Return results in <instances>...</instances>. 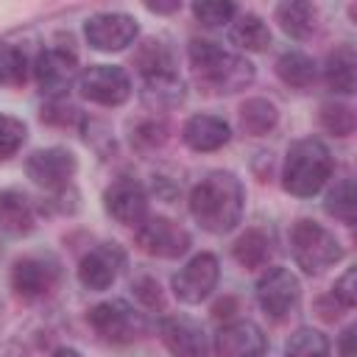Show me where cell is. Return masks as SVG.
Here are the masks:
<instances>
[{
	"mask_svg": "<svg viewBox=\"0 0 357 357\" xmlns=\"http://www.w3.org/2000/svg\"><path fill=\"white\" fill-rule=\"evenodd\" d=\"M276 75H279L287 86H293V89H310V86L315 84L318 70H315V61H312L310 56H304V53H298V50H290V53H282V56H279V61H276Z\"/></svg>",
	"mask_w": 357,
	"mask_h": 357,
	"instance_id": "25",
	"label": "cell"
},
{
	"mask_svg": "<svg viewBox=\"0 0 357 357\" xmlns=\"http://www.w3.org/2000/svg\"><path fill=\"white\" fill-rule=\"evenodd\" d=\"M229 36H231V42H234L237 47L254 50V53H259V50H265V47L271 45V31H268V25L262 22V17H257V14H251V11L240 14V17L231 22Z\"/></svg>",
	"mask_w": 357,
	"mask_h": 357,
	"instance_id": "24",
	"label": "cell"
},
{
	"mask_svg": "<svg viewBox=\"0 0 357 357\" xmlns=\"http://www.w3.org/2000/svg\"><path fill=\"white\" fill-rule=\"evenodd\" d=\"M126 268V251L117 243H100L78 262V282L86 290H106Z\"/></svg>",
	"mask_w": 357,
	"mask_h": 357,
	"instance_id": "14",
	"label": "cell"
},
{
	"mask_svg": "<svg viewBox=\"0 0 357 357\" xmlns=\"http://www.w3.org/2000/svg\"><path fill=\"white\" fill-rule=\"evenodd\" d=\"M354 279H357V271L349 268L332 287V298L340 304V307H354L357 304V287H354Z\"/></svg>",
	"mask_w": 357,
	"mask_h": 357,
	"instance_id": "34",
	"label": "cell"
},
{
	"mask_svg": "<svg viewBox=\"0 0 357 357\" xmlns=\"http://www.w3.org/2000/svg\"><path fill=\"white\" fill-rule=\"evenodd\" d=\"M245 212L243 181L229 170H212L190 192V215L195 223L212 234L231 231Z\"/></svg>",
	"mask_w": 357,
	"mask_h": 357,
	"instance_id": "1",
	"label": "cell"
},
{
	"mask_svg": "<svg viewBox=\"0 0 357 357\" xmlns=\"http://www.w3.org/2000/svg\"><path fill=\"white\" fill-rule=\"evenodd\" d=\"M33 75H36L42 95L61 98L78 78V61L64 47H47L33 59Z\"/></svg>",
	"mask_w": 357,
	"mask_h": 357,
	"instance_id": "10",
	"label": "cell"
},
{
	"mask_svg": "<svg viewBox=\"0 0 357 357\" xmlns=\"http://www.w3.org/2000/svg\"><path fill=\"white\" fill-rule=\"evenodd\" d=\"M332 153L329 148L315 139V137H307V139H298L287 148V159H284V170H282V184L290 195H298V198H310L315 195L332 176Z\"/></svg>",
	"mask_w": 357,
	"mask_h": 357,
	"instance_id": "3",
	"label": "cell"
},
{
	"mask_svg": "<svg viewBox=\"0 0 357 357\" xmlns=\"http://www.w3.org/2000/svg\"><path fill=\"white\" fill-rule=\"evenodd\" d=\"M279 120V112L271 100L265 98H248L243 106H240V126L245 134L251 137H259V134H268Z\"/></svg>",
	"mask_w": 357,
	"mask_h": 357,
	"instance_id": "27",
	"label": "cell"
},
{
	"mask_svg": "<svg viewBox=\"0 0 357 357\" xmlns=\"http://www.w3.org/2000/svg\"><path fill=\"white\" fill-rule=\"evenodd\" d=\"M145 8L153 11V14H173V11L181 8V3L178 0H170V3H145Z\"/></svg>",
	"mask_w": 357,
	"mask_h": 357,
	"instance_id": "39",
	"label": "cell"
},
{
	"mask_svg": "<svg viewBox=\"0 0 357 357\" xmlns=\"http://www.w3.org/2000/svg\"><path fill=\"white\" fill-rule=\"evenodd\" d=\"M321 126L335 137H349L354 131V112L346 103H324L321 106Z\"/></svg>",
	"mask_w": 357,
	"mask_h": 357,
	"instance_id": "31",
	"label": "cell"
},
{
	"mask_svg": "<svg viewBox=\"0 0 357 357\" xmlns=\"http://www.w3.org/2000/svg\"><path fill=\"white\" fill-rule=\"evenodd\" d=\"M137 245L151 257L176 259L190 248V234L170 218H145L137 226Z\"/></svg>",
	"mask_w": 357,
	"mask_h": 357,
	"instance_id": "9",
	"label": "cell"
},
{
	"mask_svg": "<svg viewBox=\"0 0 357 357\" xmlns=\"http://www.w3.org/2000/svg\"><path fill=\"white\" fill-rule=\"evenodd\" d=\"M139 33V25L131 14L123 11H100L92 14L84 25V36L89 42V47L100 50V53H114L128 47Z\"/></svg>",
	"mask_w": 357,
	"mask_h": 357,
	"instance_id": "7",
	"label": "cell"
},
{
	"mask_svg": "<svg viewBox=\"0 0 357 357\" xmlns=\"http://www.w3.org/2000/svg\"><path fill=\"white\" fill-rule=\"evenodd\" d=\"M187 53L195 78L209 92H240L254 81V64L248 59L229 53L209 39H192Z\"/></svg>",
	"mask_w": 357,
	"mask_h": 357,
	"instance_id": "2",
	"label": "cell"
},
{
	"mask_svg": "<svg viewBox=\"0 0 357 357\" xmlns=\"http://www.w3.org/2000/svg\"><path fill=\"white\" fill-rule=\"evenodd\" d=\"M276 22L293 39H307L315 31V6L304 0H287L276 6Z\"/></svg>",
	"mask_w": 357,
	"mask_h": 357,
	"instance_id": "22",
	"label": "cell"
},
{
	"mask_svg": "<svg viewBox=\"0 0 357 357\" xmlns=\"http://www.w3.org/2000/svg\"><path fill=\"white\" fill-rule=\"evenodd\" d=\"M290 248H293V259L304 273H324L326 268H332L335 262H340L343 257V245L337 243V237L324 229L315 220H296L290 229Z\"/></svg>",
	"mask_w": 357,
	"mask_h": 357,
	"instance_id": "4",
	"label": "cell"
},
{
	"mask_svg": "<svg viewBox=\"0 0 357 357\" xmlns=\"http://www.w3.org/2000/svg\"><path fill=\"white\" fill-rule=\"evenodd\" d=\"M229 137H231L229 123L215 114H192L181 128V139L187 142V148H192L198 153L223 148L229 142Z\"/></svg>",
	"mask_w": 357,
	"mask_h": 357,
	"instance_id": "18",
	"label": "cell"
},
{
	"mask_svg": "<svg viewBox=\"0 0 357 357\" xmlns=\"http://www.w3.org/2000/svg\"><path fill=\"white\" fill-rule=\"evenodd\" d=\"M28 137V128L20 117H11V114H3L0 112V159H8L14 156L22 142Z\"/></svg>",
	"mask_w": 357,
	"mask_h": 357,
	"instance_id": "32",
	"label": "cell"
},
{
	"mask_svg": "<svg viewBox=\"0 0 357 357\" xmlns=\"http://www.w3.org/2000/svg\"><path fill=\"white\" fill-rule=\"evenodd\" d=\"M324 209H326L332 218L343 220V223H354L357 198H354V184H351V178H340V181L326 192Z\"/></svg>",
	"mask_w": 357,
	"mask_h": 357,
	"instance_id": "30",
	"label": "cell"
},
{
	"mask_svg": "<svg viewBox=\"0 0 357 357\" xmlns=\"http://www.w3.org/2000/svg\"><path fill=\"white\" fill-rule=\"evenodd\" d=\"M159 335L173 357H209L206 332L190 315H167L159 324Z\"/></svg>",
	"mask_w": 357,
	"mask_h": 357,
	"instance_id": "15",
	"label": "cell"
},
{
	"mask_svg": "<svg viewBox=\"0 0 357 357\" xmlns=\"http://www.w3.org/2000/svg\"><path fill=\"white\" fill-rule=\"evenodd\" d=\"M75 112H78V109H73V106H50V109H42V120L67 126V123H73Z\"/></svg>",
	"mask_w": 357,
	"mask_h": 357,
	"instance_id": "37",
	"label": "cell"
},
{
	"mask_svg": "<svg viewBox=\"0 0 357 357\" xmlns=\"http://www.w3.org/2000/svg\"><path fill=\"white\" fill-rule=\"evenodd\" d=\"M284 357H329V340L324 332L312 326H301L290 335L284 346Z\"/></svg>",
	"mask_w": 357,
	"mask_h": 357,
	"instance_id": "29",
	"label": "cell"
},
{
	"mask_svg": "<svg viewBox=\"0 0 357 357\" xmlns=\"http://www.w3.org/2000/svg\"><path fill=\"white\" fill-rule=\"evenodd\" d=\"M78 170V159L67 148H42L33 151L25 162V173L31 181H36L45 190H61L70 184V178Z\"/></svg>",
	"mask_w": 357,
	"mask_h": 357,
	"instance_id": "12",
	"label": "cell"
},
{
	"mask_svg": "<svg viewBox=\"0 0 357 357\" xmlns=\"http://www.w3.org/2000/svg\"><path fill=\"white\" fill-rule=\"evenodd\" d=\"M50 357H81V351L78 349H70V346H59Z\"/></svg>",
	"mask_w": 357,
	"mask_h": 357,
	"instance_id": "40",
	"label": "cell"
},
{
	"mask_svg": "<svg viewBox=\"0 0 357 357\" xmlns=\"http://www.w3.org/2000/svg\"><path fill=\"white\" fill-rule=\"evenodd\" d=\"M218 357H262L265 335L254 321H231L215 335Z\"/></svg>",
	"mask_w": 357,
	"mask_h": 357,
	"instance_id": "17",
	"label": "cell"
},
{
	"mask_svg": "<svg viewBox=\"0 0 357 357\" xmlns=\"http://www.w3.org/2000/svg\"><path fill=\"white\" fill-rule=\"evenodd\" d=\"M271 257H273V240H271L268 231H262V229H248V231L240 234L237 243H234V259H237L243 268H248V271L265 268Z\"/></svg>",
	"mask_w": 357,
	"mask_h": 357,
	"instance_id": "23",
	"label": "cell"
},
{
	"mask_svg": "<svg viewBox=\"0 0 357 357\" xmlns=\"http://www.w3.org/2000/svg\"><path fill=\"white\" fill-rule=\"evenodd\" d=\"M234 11H237V8H234V3H229V0H201V3L192 6L195 20L204 22L206 28H218V25L231 22Z\"/></svg>",
	"mask_w": 357,
	"mask_h": 357,
	"instance_id": "33",
	"label": "cell"
},
{
	"mask_svg": "<svg viewBox=\"0 0 357 357\" xmlns=\"http://www.w3.org/2000/svg\"><path fill=\"white\" fill-rule=\"evenodd\" d=\"M134 142L137 145H162L165 142V126H156V123H148V126H139L137 134H134Z\"/></svg>",
	"mask_w": 357,
	"mask_h": 357,
	"instance_id": "36",
	"label": "cell"
},
{
	"mask_svg": "<svg viewBox=\"0 0 357 357\" xmlns=\"http://www.w3.org/2000/svg\"><path fill=\"white\" fill-rule=\"evenodd\" d=\"M142 78H153V75H170L173 70V53L162 39H145L134 56Z\"/></svg>",
	"mask_w": 357,
	"mask_h": 357,
	"instance_id": "26",
	"label": "cell"
},
{
	"mask_svg": "<svg viewBox=\"0 0 357 357\" xmlns=\"http://www.w3.org/2000/svg\"><path fill=\"white\" fill-rule=\"evenodd\" d=\"M0 226L11 234H28L36 226V212L22 190H0Z\"/></svg>",
	"mask_w": 357,
	"mask_h": 357,
	"instance_id": "19",
	"label": "cell"
},
{
	"mask_svg": "<svg viewBox=\"0 0 357 357\" xmlns=\"http://www.w3.org/2000/svg\"><path fill=\"white\" fill-rule=\"evenodd\" d=\"M326 84L332 92L340 95H351L354 84H357V56L351 45H340L326 56V67H324Z\"/></svg>",
	"mask_w": 357,
	"mask_h": 357,
	"instance_id": "20",
	"label": "cell"
},
{
	"mask_svg": "<svg viewBox=\"0 0 357 357\" xmlns=\"http://www.w3.org/2000/svg\"><path fill=\"white\" fill-rule=\"evenodd\" d=\"M28 67H31V59H28V50L3 39L0 42V86H20L25 84L28 78Z\"/></svg>",
	"mask_w": 357,
	"mask_h": 357,
	"instance_id": "28",
	"label": "cell"
},
{
	"mask_svg": "<svg viewBox=\"0 0 357 357\" xmlns=\"http://www.w3.org/2000/svg\"><path fill=\"white\" fill-rule=\"evenodd\" d=\"M86 318H89L92 329L109 343H131L145 332L142 312L134 310L123 298H109V301L95 304Z\"/></svg>",
	"mask_w": 357,
	"mask_h": 357,
	"instance_id": "5",
	"label": "cell"
},
{
	"mask_svg": "<svg viewBox=\"0 0 357 357\" xmlns=\"http://www.w3.org/2000/svg\"><path fill=\"white\" fill-rule=\"evenodd\" d=\"M59 282V265L47 257H22L11 268V284L22 298L47 296Z\"/></svg>",
	"mask_w": 357,
	"mask_h": 357,
	"instance_id": "16",
	"label": "cell"
},
{
	"mask_svg": "<svg viewBox=\"0 0 357 357\" xmlns=\"http://www.w3.org/2000/svg\"><path fill=\"white\" fill-rule=\"evenodd\" d=\"M134 293H137V298H142L145 301V307H165V296H162V287H159V282L156 279H151V276H142V279H137L134 282Z\"/></svg>",
	"mask_w": 357,
	"mask_h": 357,
	"instance_id": "35",
	"label": "cell"
},
{
	"mask_svg": "<svg viewBox=\"0 0 357 357\" xmlns=\"http://www.w3.org/2000/svg\"><path fill=\"white\" fill-rule=\"evenodd\" d=\"M103 206L117 223L139 226L148 215V192L137 178L120 176L103 190Z\"/></svg>",
	"mask_w": 357,
	"mask_h": 357,
	"instance_id": "13",
	"label": "cell"
},
{
	"mask_svg": "<svg viewBox=\"0 0 357 357\" xmlns=\"http://www.w3.org/2000/svg\"><path fill=\"white\" fill-rule=\"evenodd\" d=\"M78 89L98 106H120L131 95V78L117 64H92L78 75Z\"/></svg>",
	"mask_w": 357,
	"mask_h": 357,
	"instance_id": "6",
	"label": "cell"
},
{
	"mask_svg": "<svg viewBox=\"0 0 357 357\" xmlns=\"http://www.w3.org/2000/svg\"><path fill=\"white\" fill-rule=\"evenodd\" d=\"M354 332H357V326H354V324L343 329L340 343H337V354H340V357H357V351H354Z\"/></svg>",
	"mask_w": 357,
	"mask_h": 357,
	"instance_id": "38",
	"label": "cell"
},
{
	"mask_svg": "<svg viewBox=\"0 0 357 357\" xmlns=\"http://www.w3.org/2000/svg\"><path fill=\"white\" fill-rule=\"evenodd\" d=\"M301 298V284L287 268H268L257 282V301L273 321L287 318Z\"/></svg>",
	"mask_w": 357,
	"mask_h": 357,
	"instance_id": "8",
	"label": "cell"
},
{
	"mask_svg": "<svg viewBox=\"0 0 357 357\" xmlns=\"http://www.w3.org/2000/svg\"><path fill=\"white\" fill-rule=\"evenodd\" d=\"M220 265L215 254H195L176 276H173V293L184 304H201L218 284Z\"/></svg>",
	"mask_w": 357,
	"mask_h": 357,
	"instance_id": "11",
	"label": "cell"
},
{
	"mask_svg": "<svg viewBox=\"0 0 357 357\" xmlns=\"http://www.w3.org/2000/svg\"><path fill=\"white\" fill-rule=\"evenodd\" d=\"M181 100H184V81L176 73L145 78V86H142V103L145 106L162 112V109H176Z\"/></svg>",
	"mask_w": 357,
	"mask_h": 357,
	"instance_id": "21",
	"label": "cell"
}]
</instances>
